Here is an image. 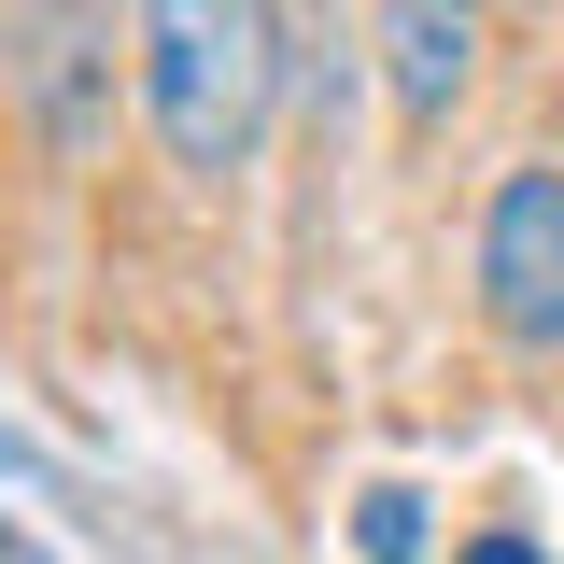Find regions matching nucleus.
Instances as JSON below:
<instances>
[{
  "label": "nucleus",
  "mask_w": 564,
  "mask_h": 564,
  "mask_svg": "<svg viewBox=\"0 0 564 564\" xmlns=\"http://www.w3.org/2000/svg\"><path fill=\"white\" fill-rule=\"evenodd\" d=\"M452 564H551V551H536L522 522H494V536H466V551H452Z\"/></svg>",
  "instance_id": "obj_6"
},
{
  "label": "nucleus",
  "mask_w": 564,
  "mask_h": 564,
  "mask_svg": "<svg viewBox=\"0 0 564 564\" xmlns=\"http://www.w3.org/2000/svg\"><path fill=\"white\" fill-rule=\"evenodd\" d=\"M0 466H29V452H14V437H0Z\"/></svg>",
  "instance_id": "obj_7"
},
{
  "label": "nucleus",
  "mask_w": 564,
  "mask_h": 564,
  "mask_svg": "<svg viewBox=\"0 0 564 564\" xmlns=\"http://www.w3.org/2000/svg\"><path fill=\"white\" fill-rule=\"evenodd\" d=\"M480 325L508 352H564V155H522L480 198Z\"/></svg>",
  "instance_id": "obj_3"
},
{
  "label": "nucleus",
  "mask_w": 564,
  "mask_h": 564,
  "mask_svg": "<svg viewBox=\"0 0 564 564\" xmlns=\"http://www.w3.org/2000/svg\"><path fill=\"white\" fill-rule=\"evenodd\" d=\"M0 85L29 99V128L57 155L113 141V14L99 0H0Z\"/></svg>",
  "instance_id": "obj_2"
},
{
  "label": "nucleus",
  "mask_w": 564,
  "mask_h": 564,
  "mask_svg": "<svg viewBox=\"0 0 564 564\" xmlns=\"http://www.w3.org/2000/svg\"><path fill=\"white\" fill-rule=\"evenodd\" d=\"M367 43H381V85H395V128L410 141H437L466 113V85H480V0H381Z\"/></svg>",
  "instance_id": "obj_4"
},
{
  "label": "nucleus",
  "mask_w": 564,
  "mask_h": 564,
  "mask_svg": "<svg viewBox=\"0 0 564 564\" xmlns=\"http://www.w3.org/2000/svg\"><path fill=\"white\" fill-rule=\"evenodd\" d=\"M141 128L170 141L184 184L254 170L282 113V0H141Z\"/></svg>",
  "instance_id": "obj_1"
},
{
  "label": "nucleus",
  "mask_w": 564,
  "mask_h": 564,
  "mask_svg": "<svg viewBox=\"0 0 564 564\" xmlns=\"http://www.w3.org/2000/svg\"><path fill=\"white\" fill-rule=\"evenodd\" d=\"M352 551L367 564H423V494L410 480H367L352 494Z\"/></svg>",
  "instance_id": "obj_5"
}]
</instances>
